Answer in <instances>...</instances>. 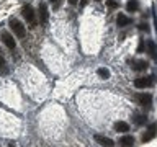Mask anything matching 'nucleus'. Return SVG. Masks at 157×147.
I'll list each match as a JSON object with an SVG mask.
<instances>
[{
    "mask_svg": "<svg viewBox=\"0 0 157 147\" xmlns=\"http://www.w3.org/2000/svg\"><path fill=\"white\" fill-rule=\"evenodd\" d=\"M10 28L13 29V33L17 34L18 38L25 36V26H23V23H20L17 18H10Z\"/></svg>",
    "mask_w": 157,
    "mask_h": 147,
    "instance_id": "1",
    "label": "nucleus"
},
{
    "mask_svg": "<svg viewBox=\"0 0 157 147\" xmlns=\"http://www.w3.org/2000/svg\"><path fill=\"white\" fill-rule=\"evenodd\" d=\"M21 13H23V17L26 18V21L29 24H36V15H34V10H33L31 5H25Z\"/></svg>",
    "mask_w": 157,
    "mask_h": 147,
    "instance_id": "2",
    "label": "nucleus"
},
{
    "mask_svg": "<svg viewBox=\"0 0 157 147\" xmlns=\"http://www.w3.org/2000/svg\"><path fill=\"white\" fill-rule=\"evenodd\" d=\"M155 136H157V123H152V124L147 127V131L142 134L141 141H142V142H149V141L154 139Z\"/></svg>",
    "mask_w": 157,
    "mask_h": 147,
    "instance_id": "3",
    "label": "nucleus"
},
{
    "mask_svg": "<svg viewBox=\"0 0 157 147\" xmlns=\"http://www.w3.org/2000/svg\"><path fill=\"white\" fill-rule=\"evenodd\" d=\"M154 78H155L154 75L136 78V80H134V87H136V88H147V87H151L152 83H154Z\"/></svg>",
    "mask_w": 157,
    "mask_h": 147,
    "instance_id": "4",
    "label": "nucleus"
},
{
    "mask_svg": "<svg viewBox=\"0 0 157 147\" xmlns=\"http://www.w3.org/2000/svg\"><path fill=\"white\" fill-rule=\"evenodd\" d=\"M93 139H95V142H98L101 147H113L115 145L113 139H110V137H106V136H101V134H95Z\"/></svg>",
    "mask_w": 157,
    "mask_h": 147,
    "instance_id": "5",
    "label": "nucleus"
},
{
    "mask_svg": "<svg viewBox=\"0 0 157 147\" xmlns=\"http://www.w3.org/2000/svg\"><path fill=\"white\" fill-rule=\"evenodd\" d=\"M134 98L139 105H151L152 103V95H149V93H136Z\"/></svg>",
    "mask_w": 157,
    "mask_h": 147,
    "instance_id": "6",
    "label": "nucleus"
},
{
    "mask_svg": "<svg viewBox=\"0 0 157 147\" xmlns=\"http://www.w3.org/2000/svg\"><path fill=\"white\" fill-rule=\"evenodd\" d=\"M39 18H41V23L43 24H48L49 12H48V5L46 3H39Z\"/></svg>",
    "mask_w": 157,
    "mask_h": 147,
    "instance_id": "7",
    "label": "nucleus"
},
{
    "mask_svg": "<svg viewBox=\"0 0 157 147\" xmlns=\"http://www.w3.org/2000/svg\"><path fill=\"white\" fill-rule=\"evenodd\" d=\"M2 41L5 43V46H7L8 49H15V46H17V43H15V39H13V36L10 33H2Z\"/></svg>",
    "mask_w": 157,
    "mask_h": 147,
    "instance_id": "8",
    "label": "nucleus"
},
{
    "mask_svg": "<svg viewBox=\"0 0 157 147\" xmlns=\"http://www.w3.org/2000/svg\"><path fill=\"white\" fill-rule=\"evenodd\" d=\"M132 144H134V137L132 136H123L120 139V145L121 147H132Z\"/></svg>",
    "mask_w": 157,
    "mask_h": 147,
    "instance_id": "9",
    "label": "nucleus"
},
{
    "mask_svg": "<svg viewBox=\"0 0 157 147\" xmlns=\"http://www.w3.org/2000/svg\"><path fill=\"white\" fill-rule=\"evenodd\" d=\"M131 23V18H128L124 13H118V18H116V24L118 26H126V24Z\"/></svg>",
    "mask_w": 157,
    "mask_h": 147,
    "instance_id": "10",
    "label": "nucleus"
},
{
    "mask_svg": "<svg viewBox=\"0 0 157 147\" xmlns=\"http://www.w3.org/2000/svg\"><path fill=\"white\" fill-rule=\"evenodd\" d=\"M115 129L118 132H126V131H129V124L124 121H116L115 123Z\"/></svg>",
    "mask_w": 157,
    "mask_h": 147,
    "instance_id": "11",
    "label": "nucleus"
},
{
    "mask_svg": "<svg viewBox=\"0 0 157 147\" xmlns=\"http://www.w3.org/2000/svg\"><path fill=\"white\" fill-rule=\"evenodd\" d=\"M126 10L128 12H137V10H139V2H137V0H129V2L126 3Z\"/></svg>",
    "mask_w": 157,
    "mask_h": 147,
    "instance_id": "12",
    "label": "nucleus"
},
{
    "mask_svg": "<svg viewBox=\"0 0 157 147\" xmlns=\"http://www.w3.org/2000/svg\"><path fill=\"white\" fill-rule=\"evenodd\" d=\"M132 69H134V70H146L147 62L146 61H134L132 62Z\"/></svg>",
    "mask_w": 157,
    "mask_h": 147,
    "instance_id": "13",
    "label": "nucleus"
},
{
    "mask_svg": "<svg viewBox=\"0 0 157 147\" xmlns=\"http://www.w3.org/2000/svg\"><path fill=\"white\" fill-rule=\"evenodd\" d=\"M97 74H98L101 78H105V80H106V78H110V70H108L106 67H100V69L97 70Z\"/></svg>",
    "mask_w": 157,
    "mask_h": 147,
    "instance_id": "14",
    "label": "nucleus"
},
{
    "mask_svg": "<svg viewBox=\"0 0 157 147\" xmlns=\"http://www.w3.org/2000/svg\"><path fill=\"white\" fill-rule=\"evenodd\" d=\"M144 123H146V116H144V115H139V113H136V115H134V124L142 126Z\"/></svg>",
    "mask_w": 157,
    "mask_h": 147,
    "instance_id": "15",
    "label": "nucleus"
},
{
    "mask_svg": "<svg viewBox=\"0 0 157 147\" xmlns=\"http://www.w3.org/2000/svg\"><path fill=\"white\" fill-rule=\"evenodd\" d=\"M147 49H149V54L152 57H155V54H157V47H155V43L154 41H149L147 43Z\"/></svg>",
    "mask_w": 157,
    "mask_h": 147,
    "instance_id": "16",
    "label": "nucleus"
},
{
    "mask_svg": "<svg viewBox=\"0 0 157 147\" xmlns=\"http://www.w3.org/2000/svg\"><path fill=\"white\" fill-rule=\"evenodd\" d=\"M0 72L2 74H8V67H7V62H5L3 56L0 54Z\"/></svg>",
    "mask_w": 157,
    "mask_h": 147,
    "instance_id": "17",
    "label": "nucleus"
},
{
    "mask_svg": "<svg viewBox=\"0 0 157 147\" xmlns=\"http://www.w3.org/2000/svg\"><path fill=\"white\" fill-rule=\"evenodd\" d=\"M106 5H108L110 8H116V7H118V2H115V0H108Z\"/></svg>",
    "mask_w": 157,
    "mask_h": 147,
    "instance_id": "18",
    "label": "nucleus"
},
{
    "mask_svg": "<svg viewBox=\"0 0 157 147\" xmlns=\"http://www.w3.org/2000/svg\"><path fill=\"white\" fill-rule=\"evenodd\" d=\"M142 47H144V41L141 39V43H139V47H137V52H141V51H142Z\"/></svg>",
    "mask_w": 157,
    "mask_h": 147,
    "instance_id": "19",
    "label": "nucleus"
},
{
    "mask_svg": "<svg viewBox=\"0 0 157 147\" xmlns=\"http://www.w3.org/2000/svg\"><path fill=\"white\" fill-rule=\"evenodd\" d=\"M139 29H142V31H147L149 28H147V24L144 23V24H139Z\"/></svg>",
    "mask_w": 157,
    "mask_h": 147,
    "instance_id": "20",
    "label": "nucleus"
},
{
    "mask_svg": "<svg viewBox=\"0 0 157 147\" xmlns=\"http://www.w3.org/2000/svg\"><path fill=\"white\" fill-rule=\"evenodd\" d=\"M51 3H54V8L59 7V0H51Z\"/></svg>",
    "mask_w": 157,
    "mask_h": 147,
    "instance_id": "21",
    "label": "nucleus"
},
{
    "mask_svg": "<svg viewBox=\"0 0 157 147\" xmlns=\"http://www.w3.org/2000/svg\"><path fill=\"white\" fill-rule=\"evenodd\" d=\"M69 3H71V5H75V3H77V0H69Z\"/></svg>",
    "mask_w": 157,
    "mask_h": 147,
    "instance_id": "22",
    "label": "nucleus"
},
{
    "mask_svg": "<svg viewBox=\"0 0 157 147\" xmlns=\"http://www.w3.org/2000/svg\"><path fill=\"white\" fill-rule=\"evenodd\" d=\"M154 28H155V31H157V18L154 20Z\"/></svg>",
    "mask_w": 157,
    "mask_h": 147,
    "instance_id": "23",
    "label": "nucleus"
},
{
    "mask_svg": "<svg viewBox=\"0 0 157 147\" xmlns=\"http://www.w3.org/2000/svg\"><path fill=\"white\" fill-rule=\"evenodd\" d=\"M97 2H101V0H97Z\"/></svg>",
    "mask_w": 157,
    "mask_h": 147,
    "instance_id": "24",
    "label": "nucleus"
}]
</instances>
